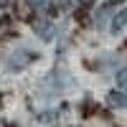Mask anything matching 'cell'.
I'll list each match as a JSON object with an SVG mask.
<instances>
[{
  "label": "cell",
  "instance_id": "6da1fadb",
  "mask_svg": "<svg viewBox=\"0 0 127 127\" xmlns=\"http://www.w3.org/2000/svg\"><path fill=\"white\" fill-rule=\"evenodd\" d=\"M31 59H33V56H31L28 51H18V54H13V59L8 61V66L10 69H23V66L31 64Z\"/></svg>",
  "mask_w": 127,
  "mask_h": 127
},
{
  "label": "cell",
  "instance_id": "7a4b0ae2",
  "mask_svg": "<svg viewBox=\"0 0 127 127\" xmlns=\"http://www.w3.org/2000/svg\"><path fill=\"white\" fill-rule=\"evenodd\" d=\"M125 26H127V8H122L120 13L112 18V31H114V33H120Z\"/></svg>",
  "mask_w": 127,
  "mask_h": 127
},
{
  "label": "cell",
  "instance_id": "3957f363",
  "mask_svg": "<svg viewBox=\"0 0 127 127\" xmlns=\"http://www.w3.org/2000/svg\"><path fill=\"white\" fill-rule=\"evenodd\" d=\"M36 31H38V33H41V38H43V41H48L51 36H54V28H51L48 23H43V20H36Z\"/></svg>",
  "mask_w": 127,
  "mask_h": 127
},
{
  "label": "cell",
  "instance_id": "277c9868",
  "mask_svg": "<svg viewBox=\"0 0 127 127\" xmlns=\"http://www.w3.org/2000/svg\"><path fill=\"white\" fill-rule=\"evenodd\" d=\"M109 104H112V107H127V97L122 92H112L109 94Z\"/></svg>",
  "mask_w": 127,
  "mask_h": 127
},
{
  "label": "cell",
  "instance_id": "5b68a950",
  "mask_svg": "<svg viewBox=\"0 0 127 127\" xmlns=\"http://www.w3.org/2000/svg\"><path fill=\"white\" fill-rule=\"evenodd\" d=\"M114 79H117V87H120V89H127V69H122Z\"/></svg>",
  "mask_w": 127,
  "mask_h": 127
},
{
  "label": "cell",
  "instance_id": "8992f818",
  "mask_svg": "<svg viewBox=\"0 0 127 127\" xmlns=\"http://www.w3.org/2000/svg\"><path fill=\"white\" fill-rule=\"evenodd\" d=\"M81 3H89V0H64L66 8H74V5H81Z\"/></svg>",
  "mask_w": 127,
  "mask_h": 127
},
{
  "label": "cell",
  "instance_id": "52a82bcc",
  "mask_svg": "<svg viewBox=\"0 0 127 127\" xmlns=\"http://www.w3.org/2000/svg\"><path fill=\"white\" fill-rule=\"evenodd\" d=\"M8 3H10V0H0V8H8Z\"/></svg>",
  "mask_w": 127,
  "mask_h": 127
}]
</instances>
